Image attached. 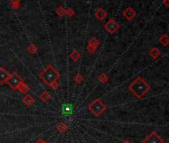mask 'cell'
Listing matches in <instances>:
<instances>
[{
	"label": "cell",
	"instance_id": "cell-6",
	"mask_svg": "<svg viewBox=\"0 0 169 143\" xmlns=\"http://www.w3.org/2000/svg\"><path fill=\"white\" fill-rule=\"evenodd\" d=\"M105 29L109 32V33H115L119 29V24L117 23L116 20L110 19L105 25Z\"/></svg>",
	"mask_w": 169,
	"mask_h": 143
},
{
	"label": "cell",
	"instance_id": "cell-13",
	"mask_svg": "<svg viewBox=\"0 0 169 143\" xmlns=\"http://www.w3.org/2000/svg\"><path fill=\"white\" fill-rule=\"evenodd\" d=\"M56 128L60 133H64V132L67 130V125L65 123H63V122H60V123H59L56 125Z\"/></svg>",
	"mask_w": 169,
	"mask_h": 143
},
{
	"label": "cell",
	"instance_id": "cell-5",
	"mask_svg": "<svg viewBox=\"0 0 169 143\" xmlns=\"http://www.w3.org/2000/svg\"><path fill=\"white\" fill-rule=\"evenodd\" d=\"M142 143H164L163 139L158 135L156 132H151L149 135H147Z\"/></svg>",
	"mask_w": 169,
	"mask_h": 143
},
{
	"label": "cell",
	"instance_id": "cell-23",
	"mask_svg": "<svg viewBox=\"0 0 169 143\" xmlns=\"http://www.w3.org/2000/svg\"><path fill=\"white\" fill-rule=\"evenodd\" d=\"M44 142H45L44 140H42V139H39V140L36 142V143H44Z\"/></svg>",
	"mask_w": 169,
	"mask_h": 143
},
{
	"label": "cell",
	"instance_id": "cell-15",
	"mask_svg": "<svg viewBox=\"0 0 169 143\" xmlns=\"http://www.w3.org/2000/svg\"><path fill=\"white\" fill-rule=\"evenodd\" d=\"M40 98L44 101H49V98H51V95H49L48 91H44V92H42L41 95H40Z\"/></svg>",
	"mask_w": 169,
	"mask_h": 143
},
{
	"label": "cell",
	"instance_id": "cell-22",
	"mask_svg": "<svg viewBox=\"0 0 169 143\" xmlns=\"http://www.w3.org/2000/svg\"><path fill=\"white\" fill-rule=\"evenodd\" d=\"M57 13H59V16H62V15H63L64 10L62 9V7H59V10H57Z\"/></svg>",
	"mask_w": 169,
	"mask_h": 143
},
{
	"label": "cell",
	"instance_id": "cell-8",
	"mask_svg": "<svg viewBox=\"0 0 169 143\" xmlns=\"http://www.w3.org/2000/svg\"><path fill=\"white\" fill-rule=\"evenodd\" d=\"M99 45V41L96 38H92L88 43V51L90 53H94V51L97 49Z\"/></svg>",
	"mask_w": 169,
	"mask_h": 143
},
{
	"label": "cell",
	"instance_id": "cell-16",
	"mask_svg": "<svg viewBox=\"0 0 169 143\" xmlns=\"http://www.w3.org/2000/svg\"><path fill=\"white\" fill-rule=\"evenodd\" d=\"M70 58L73 61H77V60H79V58H80V54H79L76 50H74V51L70 54Z\"/></svg>",
	"mask_w": 169,
	"mask_h": 143
},
{
	"label": "cell",
	"instance_id": "cell-14",
	"mask_svg": "<svg viewBox=\"0 0 169 143\" xmlns=\"http://www.w3.org/2000/svg\"><path fill=\"white\" fill-rule=\"evenodd\" d=\"M149 55L152 57V58H154V59H156V58H158V57L160 56V52H159V50L158 49H156V48H153L151 51L149 52Z\"/></svg>",
	"mask_w": 169,
	"mask_h": 143
},
{
	"label": "cell",
	"instance_id": "cell-24",
	"mask_svg": "<svg viewBox=\"0 0 169 143\" xmlns=\"http://www.w3.org/2000/svg\"><path fill=\"white\" fill-rule=\"evenodd\" d=\"M44 143H49V142H46V141H45V142H44Z\"/></svg>",
	"mask_w": 169,
	"mask_h": 143
},
{
	"label": "cell",
	"instance_id": "cell-3",
	"mask_svg": "<svg viewBox=\"0 0 169 143\" xmlns=\"http://www.w3.org/2000/svg\"><path fill=\"white\" fill-rule=\"evenodd\" d=\"M89 110L94 114L95 116H99L105 111L107 106L104 105L103 101L100 98H96L95 101H93L90 105H89Z\"/></svg>",
	"mask_w": 169,
	"mask_h": 143
},
{
	"label": "cell",
	"instance_id": "cell-21",
	"mask_svg": "<svg viewBox=\"0 0 169 143\" xmlns=\"http://www.w3.org/2000/svg\"><path fill=\"white\" fill-rule=\"evenodd\" d=\"M51 87H52L53 89H56V88H59V84L57 83V81H56V83H53V84L51 85Z\"/></svg>",
	"mask_w": 169,
	"mask_h": 143
},
{
	"label": "cell",
	"instance_id": "cell-9",
	"mask_svg": "<svg viewBox=\"0 0 169 143\" xmlns=\"http://www.w3.org/2000/svg\"><path fill=\"white\" fill-rule=\"evenodd\" d=\"M62 111L63 114H66V115L71 114L73 111V105L71 103H64L62 107Z\"/></svg>",
	"mask_w": 169,
	"mask_h": 143
},
{
	"label": "cell",
	"instance_id": "cell-12",
	"mask_svg": "<svg viewBox=\"0 0 169 143\" xmlns=\"http://www.w3.org/2000/svg\"><path fill=\"white\" fill-rule=\"evenodd\" d=\"M95 16H96V18L97 19H99V20H104L106 18V16H107V12L106 11H104L103 9H98L97 10V11L95 12Z\"/></svg>",
	"mask_w": 169,
	"mask_h": 143
},
{
	"label": "cell",
	"instance_id": "cell-17",
	"mask_svg": "<svg viewBox=\"0 0 169 143\" xmlns=\"http://www.w3.org/2000/svg\"><path fill=\"white\" fill-rule=\"evenodd\" d=\"M18 89H19V91H21V92H23V94H25V92H27L28 91H29V88L27 87L26 85H25L24 83H22L21 84L19 87H18Z\"/></svg>",
	"mask_w": 169,
	"mask_h": 143
},
{
	"label": "cell",
	"instance_id": "cell-10",
	"mask_svg": "<svg viewBox=\"0 0 169 143\" xmlns=\"http://www.w3.org/2000/svg\"><path fill=\"white\" fill-rule=\"evenodd\" d=\"M124 16L127 18L128 20H132L136 17V12L132 8H127L124 11Z\"/></svg>",
	"mask_w": 169,
	"mask_h": 143
},
{
	"label": "cell",
	"instance_id": "cell-20",
	"mask_svg": "<svg viewBox=\"0 0 169 143\" xmlns=\"http://www.w3.org/2000/svg\"><path fill=\"white\" fill-rule=\"evenodd\" d=\"M82 80H83V78H82V77L80 76V75H77V76L75 77V81H76L77 84L81 83V81H82Z\"/></svg>",
	"mask_w": 169,
	"mask_h": 143
},
{
	"label": "cell",
	"instance_id": "cell-2",
	"mask_svg": "<svg viewBox=\"0 0 169 143\" xmlns=\"http://www.w3.org/2000/svg\"><path fill=\"white\" fill-rule=\"evenodd\" d=\"M40 78H41L43 81H45L46 85H52L53 83L57 81V80L59 78V74L55 70V68H53V66L49 65L41 73Z\"/></svg>",
	"mask_w": 169,
	"mask_h": 143
},
{
	"label": "cell",
	"instance_id": "cell-19",
	"mask_svg": "<svg viewBox=\"0 0 169 143\" xmlns=\"http://www.w3.org/2000/svg\"><path fill=\"white\" fill-rule=\"evenodd\" d=\"M99 80H100V81H101V83H106V81H108V76H107L106 74H102L101 76H100Z\"/></svg>",
	"mask_w": 169,
	"mask_h": 143
},
{
	"label": "cell",
	"instance_id": "cell-18",
	"mask_svg": "<svg viewBox=\"0 0 169 143\" xmlns=\"http://www.w3.org/2000/svg\"><path fill=\"white\" fill-rule=\"evenodd\" d=\"M159 42L161 43V44H163L164 46H166V45L168 44V42H169L167 35H163L162 37H161V38L159 39Z\"/></svg>",
	"mask_w": 169,
	"mask_h": 143
},
{
	"label": "cell",
	"instance_id": "cell-1",
	"mask_svg": "<svg viewBox=\"0 0 169 143\" xmlns=\"http://www.w3.org/2000/svg\"><path fill=\"white\" fill-rule=\"evenodd\" d=\"M129 89H130L132 94H134V95H136L138 98H142L148 92V91L150 89V85L145 80H143L142 78L139 77L130 85Z\"/></svg>",
	"mask_w": 169,
	"mask_h": 143
},
{
	"label": "cell",
	"instance_id": "cell-11",
	"mask_svg": "<svg viewBox=\"0 0 169 143\" xmlns=\"http://www.w3.org/2000/svg\"><path fill=\"white\" fill-rule=\"evenodd\" d=\"M23 102L26 105L30 106V105H32L35 102V98L31 95H25L23 98Z\"/></svg>",
	"mask_w": 169,
	"mask_h": 143
},
{
	"label": "cell",
	"instance_id": "cell-7",
	"mask_svg": "<svg viewBox=\"0 0 169 143\" xmlns=\"http://www.w3.org/2000/svg\"><path fill=\"white\" fill-rule=\"evenodd\" d=\"M10 74L4 68H0V84H5L8 81Z\"/></svg>",
	"mask_w": 169,
	"mask_h": 143
},
{
	"label": "cell",
	"instance_id": "cell-4",
	"mask_svg": "<svg viewBox=\"0 0 169 143\" xmlns=\"http://www.w3.org/2000/svg\"><path fill=\"white\" fill-rule=\"evenodd\" d=\"M22 83H23L22 78H21L17 73H13L10 75L8 81H7V84H8L13 89H17L18 87Z\"/></svg>",
	"mask_w": 169,
	"mask_h": 143
}]
</instances>
